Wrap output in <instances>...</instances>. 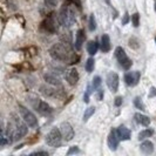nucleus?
<instances>
[{"label": "nucleus", "instance_id": "15", "mask_svg": "<svg viewBox=\"0 0 156 156\" xmlns=\"http://www.w3.org/2000/svg\"><path fill=\"white\" fill-rule=\"evenodd\" d=\"M117 135H119V139L121 141H128L130 140V136H132V133L130 130L126 127V126H120L116 129Z\"/></svg>", "mask_w": 156, "mask_h": 156}, {"label": "nucleus", "instance_id": "34", "mask_svg": "<svg viewBox=\"0 0 156 156\" xmlns=\"http://www.w3.org/2000/svg\"><path fill=\"white\" fill-rule=\"evenodd\" d=\"M122 100H123V99H122L121 96H117V98H115V101H114L115 106H116V107H120V106L122 105Z\"/></svg>", "mask_w": 156, "mask_h": 156}, {"label": "nucleus", "instance_id": "38", "mask_svg": "<svg viewBox=\"0 0 156 156\" xmlns=\"http://www.w3.org/2000/svg\"><path fill=\"white\" fill-rule=\"evenodd\" d=\"M155 42H156V38H155Z\"/></svg>", "mask_w": 156, "mask_h": 156}, {"label": "nucleus", "instance_id": "25", "mask_svg": "<svg viewBox=\"0 0 156 156\" xmlns=\"http://www.w3.org/2000/svg\"><path fill=\"white\" fill-rule=\"evenodd\" d=\"M134 105H135V107L136 108H139L141 110H146V106H144V103L142 102L140 98H135V100H134Z\"/></svg>", "mask_w": 156, "mask_h": 156}, {"label": "nucleus", "instance_id": "20", "mask_svg": "<svg viewBox=\"0 0 156 156\" xmlns=\"http://www.w3.org/2000/svg\"><path fill=\"white\" fill-rule=\"evenodd\" d=\"M134 117H135V120H136L137 123L144 126V127L150 125V119L148 116H146V115H143V114H141V113H136L134 115Z\"/></svg>", "mask_w": 156, "mask_h": 156}, {"label": "nucleus", "instance_id": "23", "mask_svg": "<svg viewBox=\"0 0 156 156\" xmlns=\"http://www.w3.org/2000/svg\"><path fill=\"white\" fill-rule=\"evenodd\" d=\"M94 67H95V61H94L93 58H89V59L87 60L86 66H85L87 73H92V72L94 70Z\"/></svg>", "mask_w": 156, "mask_h": 156}, {"label": "nucleus", "instance_id": "10", "mask_svg": "<svg viewBox=\"0 0 156 156\" xmlns=\"http://www.w3.org/2000/svg\"><path fill=\"white\" fill-rule=\"evenodd\" d=\"M141 79V73L139 70H134V72H128L125 75V81L128 86L134 87L139 83Z\"/></svg>", "mask_w": 156, "mask_h": 156}, {"label": "nucleus", "instance_id": "29", "mask_svg": "<svg viewBox=\"0 0 156 156\" xmlns=\"http://www.w3.org/2000/svg\"><path fill=\"white\" fill-rule=\"evenodd\" d=\"M95 96H96V99H98V101H102L103 100V96H105V93H103V90L102 89H96V93H95Z\"/></svg>", "mask_w": 156, "mask_h": 156}, {"label": "nucleus", "instance_id": "3", "mask_svg": "<svg viewBox=\"0 0 156 156\" xmlns=\"http://www.w3.org/2000/svg\"><path fill=\"white\" fill-rule=\"evenodd\" d=\"M62 134L60 132V129H58V128H53V129H51V132L46 135V143L49 146V147H52V148H58V147H60L61 146V143H62Z\"/></svg>", "mask_w": 156, "mask_h": 156}, {"label": "nucleus", "instance_id": "16", "mask_svg": "<svg viewBox=\"0 0 156 156\" xmlns=\"http://www.w3.org/2000/svg\"><path fill=\"white\" fill-rule=\"evenodd\" d=\"M86 40V35H85V31L83 30H79L76 32V37H75V44H74V48L76 51H80L82 48V45Z\"/></svg>", "mask_w": 156, "mask_h": 156}, {"label": "nucleus", "instance_id": "6", "mask_svg": "<svg viewBox=\"0 0 156 156\" xmlns=\"http://www.w3.org/2000/svg\"><path fill=\"white\" fill-rule=\"evenodd\" d=\"M28 101L31 102L32 107L37 110L38 113H40L41 115H47V114L52 113V108H51V106L47 102L42 101L40 99H37V98H33L32 100H28Z\"/></svg>", "mask_w": 156, "mask_h": 156}, {"label": "nucleus", "instance_id": "37", "mask_svg": "<svg viewBox=\"0 0 156 156\" xmlns=\"http://www.w3.org/2000/svg\"><path fill=\"white\" fill-rule=\"evenodd\" d=\"M155 11H156V5H155Z\"/></svg>", "mask_w": 156, "mask_h": 156}, {"label": "nucleus", "instance_id": "24", "mask_svg": "<svg viewBox=\"0 0 156 156\" xmlns=\"http://www.w3.org/2000/svg\"><path fill=\"white\" fill-rule=\"evenodd\" d=\"M94 113H95V108L94 107H89V108H87L85 110V114H83V121L87 122L88 120H89V117L93 115Z\"/></svg>", "mask_w": 156, "mask_h": 156}, {"label": "nucleus", "instance_id": "18", "mask_svg": "<svg viewBox=\"0 0 156 156\" xmlns=\"http://www.w3.org/2000/svg\"><path fill=\"white\" fill-rule=\"evenodd\" d=\"M140 150L143 153V154H151L153 151H154V143L151 142V141H143L142 143H141L140 146Z\"/></svg>", "mask_w": 156, "mask_h": 156}, {"label": "nucleus", "instance_id": "14", "mask_svg": "<svg viewBox=\"0 0 156 156\" xmlns=\"http://www.w3.org/2000/svg\"><path fill=\"white\" fill-rule=\"evenodd\" d=\"M65 76H66V81L69 83L70 86H75V85L78 83L79 78H80L78 70L75 69V68H70V69L67 70Z\"/></svg>", "mask_w": 156, "mask_h": 156}, {"label": "nucleus", "instance_id": "12", "mask_svg": "<svg viewBox=\"0 0 156 156\" xmlns=\"http://www.w3.org/2000/svg\"><path fill=\"white\" fill-rule=\"evenodd\" d=\"M40 92L46 98H61L62 96V92L61 90L54 89V88L48 86H41L40 87Z\"/></svg>", "mask_w": 156, "mask_h": 156}, {"label": "nucleus", "instance_id": "36", "mask_svg": "<svg viewBox=\"0 0 156 156\" xmlns=\"http://www.w3.org/2000/svg\"><path fill=\"white\" fill-rule=\"evenodd\" d=\"M151 96H156V88H155V87H151V88H150L149 98H151Z\"/></svg>", "mask_w": 156, "mask_h": 156}, {"label": "nucleus", "instance_id": "30", "mask_svg": "<svg viewBox=\"0 0 156 156\" xmlns=\"http://www.w3.org/2000/svg\"><path fill=\"white\" fill-rule=\"evenodd\" d=\"M47 7H55L58 5V0H45Z\"/></svg>", "mask_w": 156, "mask_h": 156}, {"label": "nucleus", "instance_id": "13", "mask_svg": "<svg viewBox=\"0 0 156 156\" xmlns=\"http://www.w3.org/2000/svg\"><path fill=\"white\" fill-rule=\"evenodd\" d=\"M119 135H117V132L115 129H112L110 130L109 135H108V140H107V143H108V147L112 151H115L119 147Z\"/></svg>", "mask_w": 156, "mask_h": 156}, {"label": "nucleus", "instance_id": "26", "mask_svg": "<svg viewBox=\"0 0 156 156\" xmlns=\"http://www.w3.org/2000/svg\"><path fill=\"white\" fill-rule=\"evenodd\" d=\"M101 82L102 80L100 76H95V78L93 79V82H92V86H93L94 89H99L100 88V86H101Z\"/></svg>", "mask_w": 156, "mask_h": 156}, {"label": "nucleus", "instance_id": "9", "mask_svg": "<svg viewBox=\"0 0 156 156\" xmlns=\"http://www.w3.org/2000/svg\"><path fill=\"white\" fill-rule=\"evenodd\" d=\"M60 132L62 134V137L65 141H72L74 137V129L68 122H62L59 127Z\"/></svg>", "mask_w": 156, "mask_h": 156}, {"label": "nucleus", "instance_id": "22", "mask_svg": "<svg viewBox=\"0 0 156 156\" xmlns=\"http://www.w3.org/2000/svg\"><path fill=\"white\" fill-rule=\"evenodd\" d=\"M154 134V130L153 129H143L140 134H139V140H146V139H148L150 137L151 135Z\"/></svg>", "mask_w": 156, "mask_h": 156}, {"label": "nucleus", "instance_id": "2", "mask_svg": "<svg viewBox=\"0 0 156 156\" xmlns=\"http://www.w3.org/2000/svg\"><path fill=\"white\" fill-rule=\"evenodd\" d=\"M59 21L65 27H70L76 21L74 7L70 2H65L59 12Z\"/></svg>", "mask_w": 156, "mask_h": 156}, {"label": "nucleus", "instance_id": "7", "mask_svg": "<svg viewBox=\"0 0 156 156\" xmlns=\"http://www.w3.org/2000/svg\"><path fill=\"white\" fill-rule=\"evenodd\" d=\"M14 119H13V121L16 122V133H14V136H13V141H18L20 140V139H23V136L27 134V123L25 122H20L18 119L16 117V115H13Z\"/></svg>", "mask_w": 156, "mask_h": 156}, {"label": "nucleus", "instance_id": "5", "mask_svg": "<svg viewBox=\"0 0 156 156\" xmlns=\"http://www.w3.org/2000/svg\"><path fill=\"white\" fill-rule=\"evenodd\" d=\"M114 54H115V58H116L119 65H120L123 69H129V68L132 67L133 62H132V60L128 58V55H127V53H126L125 49H123L122 47H116Z\"/></svg>", "mask_w": 156, "mask_h": 156}, {"label": "nucleus", "instance_id": "35", "mask_svg": "<svg viewBox=\"0 0 156 156\" xmlns=\"http://www.w3.org/2000/svg\"><path fill=\"white\" fill-rule=\"evenodd\" d=\"M31 155L32 156L33 155H46V156H48V153H47V151H44V150H39V151H34V153H32Z\"/></svg>", "mask_w": 156, "mask_h": 156}, {"label": "nucleus", "instance_id": "21", "mask_svg": "<svg viewBox=\"0 0 156 156\" xmlns=\"http://www.w3.org/2000/svg\"><path fill=\"white\" fill-rule=\"evenodd\" d=\"M99 51V42L98 41H89L87 44V52L89 55H95L96 52Z\"/></svg>", "mask_w": 156, "mask_h": 156}, {"label": "nucleus", "instance_id": "33", "mask_svg": "<svg viewBox=\"0 0 156 156\" xmlns=\"http://www.w3.org/2000/svg\"><path fill=\"white\" fill-rule=\"evenodd\" d=\"M129 20H130V18H129V14L126 12L123 18H122V25H127V23H129Z\"/></svg>", "mask_w": 156, "mask_h": 156}, {"label": "nucleus", "instance_id": "11", "mask_svg": "<svg viewBox=\"0 0 156 156\" xmlns=\"http://www.w3.org/2000/svg\"><path fill=\"white\" fill-rule=\"evenodd\" d=\"M41 27L46 32L55 33V32L58 31V26H56V23H55V20H54V16H47L46 19L42 21V23H41Z\"/></svg>", "mask_w": 156, "mask_h": 156}, {"label": "nucleus", "instance_id": "32", "mask_svg": "<svg viewBox=\"0 0 156 156\" xmlns=\"http://www.w3.org/2000/svg\"><path fill=\"white\" fill-rule=\"evenodd\" d=\"M89 95H90V87L88 86V87H87L86 94L83 95V101L86 102V103H88V102H89Z\"/></svg>", "mask_w": 156, "mask_h": 156}, {"label": "nucleus", "instance_id": "19", "mask_svg": "<svg viewBox=\"0 0 156 156\" xmlns=\"http://www.w3.org/2000/svg\"><path fill=\"white\" fill-rule=\"evenodd\" d=\"M44 79H45V81H46L47 83H49V85H52V86L61 87V81H60V79L56 78V76L53 75V74L47 73V74L44 75Z\"/></svg>", "mask_w": 156, "mask_h": 156}, {"label": "nucleus", "instance_id": "27", "mask_svg": "<svg viewBox=\"0 0 156 156\" xmlns=\"http://www.w3.org/2000/svg\"><path fill=\"white\" fill-rule=\"evenodd\" d=\"M88 26H89V30L90 31H95L96 30V20H95L93 14L89 16V23H88Z\"/></svg>", "mask_w": 156, "mask_h": 156}, {"label": "nucleus", "instance_id": "28", "mask_svg": "<svg viewBox=\"0 0 156 156\" xmlns=\"http://www.w3.org/2000/svg\"><path fill=\"white\" fill-rule=\"evenodd\" d=\"M132 23H133L134 27H137L140 25V14L139 13H134L132 16Z\"/></svg>", "mask_w": 156, "mask_h": 156}, {"label": "nucleus", "instance_id": "4", "mask_svg": "<svg viewBox=\"0 0 156 156\" xmlns=\"http://www.w3.org/2000/svg\"><path fill=\"white\" fill-rule=\"evenodd\" d=\"M18 108H19V113H20L21 117L23 119V121L28 125V127L35 128V127L38 126V119H37V116H35L28 108L23 107V105H19Z\"/></svg>", "mask_w": 156, "mask_h": 156}, {"label": "nucleus", "instance_id": "1", "mask_svg": "<svg viewBox=\"0 0 156 156\" xmlns=\"http://www.w3.org/2000/svg\"><path fill=\"white\" fill-rule=\"evenodd\" d=\"M49 55L58 61H62L67 63H75L78 58H75L74 53L72 52L68 44H54L49 48Z\"/></svg>", "mask_w": 156, "mask_h": 156}, {"label": "nucleus", "instance_id": "17", "mask_svg": "<svg viewBox=\"0 0 156 156\" xmlns=\"http://www.w3.org/2000/svg\"><path fill=\"white\" fill-rule=\"evenodd\" d=\"M100 48H101L102 53H108L112 49V45H110V38L108 34H103L101 37V44H100Z\"/></svg>", "mask_w": 156, "mask_h": 156}, {"label": "nucleus", "instance_id": "8", "mask_svg": "<svg viewBox=\"0 0 156 156\" xmlns=\"http://www.w3.org/2000/svg\"><path fill=\"white\" fill-rule=\"evenodd\" d=\"M106 82H107V86L109 88L113 93L117 92L119 89V82H120V79L119 75L114 72H110L107 74V78H106Z\"/></svg>", "mask_w": 156, "mask_h": 156}, {"label": "nucleus", "instance_id": "31", "mask_svg": "<svg viewBox=\"0 0 156 156\" xmlns=\"http://www.w3.org/2000/svg\"><path fill=\"white\" fill-rule=\"evenodd\" d=\"M79 151H80L79 147H76V146H73V147H70V148H69L68 153H67V155H73V154H78Z\"/></svg>", "mask_w": 156, "mask_h": 156}]
</instances>
